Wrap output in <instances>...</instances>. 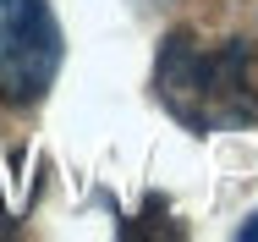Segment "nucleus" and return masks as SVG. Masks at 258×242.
<instances>
[{
	"label": "nucleus",
	"mask_w": 258,
	"mask_h": 242,
	"mask_svg": "<svg viewBox=\"0 0 258 242\" xmlns=\"http://www.w3.org/2000/svg\"><path fill=\"white\" fill-rule=\"evenodd\" d=\"M165 220H170L165 198H149V209H143L138 220H126L121 237H181V226H165Z\"/></svg>",
	"instance_id": "nucleus-3"
},
{
	"label": "nucleus",
	"mask_w": 258,
	"mask_h": 242,
	"mask_svg": "<svg viewBox=\"0 0 258 242\" xmlns=\"http://www.w3.org/2000/svg\"><path fill=\"white\" fill-rule=\"evenodd\" d=\"M154 94L187 132H225L258 121V55L247 39L198 44L187 28H176L154 61Z\"/></svg>",
	"instance_id": "nucleus-1"
},
{
	"label": "nucleus",
	"mask_w": 258,
	"mask_h": 242,
	"mask_svg": "<svg viewBox=\"0 0 258 242\" xmlns=\"http://www.w3.org/2000/svg\"><path fill=\"white\" fill-rule=\"evenodd\" d=\"M60 22L50 0H0V94L11 105H39L60 72Z\"/></svg>",
	"instance_id": "nucleus-2"
},
{
	"label": "nucleus",
	"mask_w": 258,
	"mask_h": 242,
	"mask_svg": "<svg viewBox=\"0 0 258 242\" xmlns=\"http://www.w3.org/2000/svg\"><path fill=\"white\" fill-rule=\"evenodd\" d=\"M236 237H242V242H258V209L242 220V226H236Z\"/></svg>",
	"instance_id": "nucleus-4"
}]
</instances>
